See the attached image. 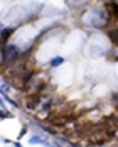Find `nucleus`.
Instances as JSON below:
<instances>
[{"mask_svg": "<svg viewBox=\"0 0 118 147\" xmlns=\"http://www.w3.org/2000/svg\"><path fill=\"white\" fill-rule=\"evenodd\" d=\"M30 142H32V144H44V146L51 147L49 146V142L46 140L44 137H41V135H32V137H30Z\"/></svg>", "mask_w": 118, "mask_h": 147, "instance_id": "7ed1b4c3", "label": "nucleus"}, {"mask_svg": "<svg viewBox=\"0 0 118 147\" xmlns=\"http://www.w3.org/2000/svg\"><path fill=\"white\" fill-rule=\"evenodd\" d=\"M61 63H62V58H54L52 61H51V66H52V68H58Z\"/></svg>", "mask_w": 118, "mask_h": 147, "instance_id": "39448f33", "label": "nucleus"}, {"mask_svg": "<svg viewBox=\"0 0 118 147\" xmlns=\"http://www.w3.org/2000/svg\"><path fill=\"white\" fill-rule=\"evenodd\" d=\"M12 32H14V27H7V29H3L0 32V44H7V41H9V37L12 36Z\"/></svg>", "mask_w": 118, "mask_h": 147, "instance_id": "f03ea898", "label": "nucleus"}, {"mask_svg": "<svg viewBox=\"0 0 118 147\" xmlns=\"http://www.w3.org/2000/svg\"><path fill=\"white\" fill-rule=\"evenodd\" d=\"M3 51V59H5V64H10V63H15L17 59L20 58V51L15 44H5V47H2Z\"/></svg>", "mask_w": 118, "mask_h": 147, "instance_id": "f257e3e1", "label": "nucleus"}, {"mask_svg": "<svg viewBox=\"0 0 118 147\" xmlns=\"http://www.w3.org/2000/svg\"><path fill=\"white\" fill-rule=\"evenodd\" d=\"M108 36H110V39H111L113 42H117V36H118L117 27H115V29H111V30H108Z\"/></svg>", "mask_w": 118, "mask_h": 147, "instance_id": "20e7f679", "label": "nucleus"}]
</instances>
